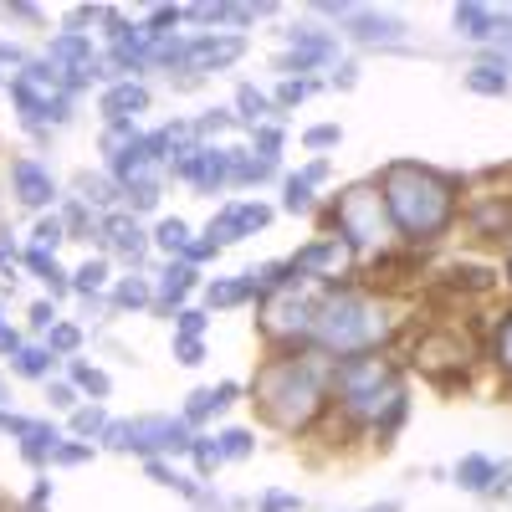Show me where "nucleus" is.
<instances>
[{
  "mask_svg": "<svg viewBox=\"0 0 512 512\" xmlns=\"http://www.w3.org/2000/svg\"><path fill=\"white\" fill-rule=\"evenodd\" d=\"M47 507H52V482L36 477V487L26 492V507H21V512H47Z\"/></svg>",
  "mask_w": 512,
  "mask_h": 512,
  "instance_id": "nucleus-57",
  "label": "nucleus"
},
{
  "mask_svg": "<svg viewBox=\"0 0 512 512\" xmlns=\"http://www.w3.org/2000/svg\"><path fill=\"white\" fill-rule=\"evenodd\" d=\"M26 241H31V246H47V251H62V241H67V226H62V216H57V210H47V216H36Z\"/></svg>",
  "mask_w": 512,
  "mask_h": 512,
  "instance_id": "nucleus-44",
  "label": "nucleus"
},
{
  "mask_svg": "<svg viewBox=\"0 0 512 512\" xmlns=\"http://www.w3.org/2000/svg\"><path fill=\"white\" fill-rule=\"evenodd\" d=\"M272 216H277V205H267L262 195H236V200H226L216 216H210L205 236H216L221 246H241L246 236H262L272 226Z\"/></svg>",
  "mask_w": 512,
  "mask_h": 512,
  "instance_id": "nucleus-17",
  "label": "nucleus"
},
{
  "mask_svg": "<svg viewBox=\"0 0 512 512\" xmlns=\"http://www.w3.org/2000/svg\"><path fill=\"white\" fill-rule=\"evenodd\" d=\"M6 82H11V77H6V72H0V93H6Z\"/></svg>",
  "mask_w": 512,
  "mask_h": 512,
  "instance_id": "nucleus-62",
  "label": "nucleus"
},
{
  "mask_svg": "<svg viewBox=\"0 0 512 512\" xmlns=\"http://www.w3.org/2000/svg\"><path fill=\"white\" fill-rule=\"evenodd\" d=\"M98 251L123 272H154V236L134 210H108L98 221Z\"/></svg>",
  "mask_w": 512,
  "mask_h": 512,
  "instance_id": "nucleus-10",
  "label": "nucleus"
},
{
  "mask_svg": "<svg viewBox=\"0 0 512 512\" xmlns=\"http://www.w3.org/2000/svg\"><path fill=\"white\" fill-rule=\"evenodd\" d=\"M251 154H262V159H282V149H287V128H282V118H272V123H262V128H251V144H246Z\"/></svg>",
  "mask_w": 512,
  "mask_h": 512,
  "instance_id": "nucleus-43",
  "label": "nucleus"
},
{
  "mask_svg": "<svg viewBox=\"0 0 512 512\" xmlns=\"http://www.w3.org/2000/svg\"><path fill=\"white\" fill-rule=\"evenodd\" d=\"M6 400H11V390H6V374H0V410H6Z\"/></svg>",
  "mask_w": 512,
  "mask_h": 512,
  "instance_id": "nucleus-61",
  "label": "nucleus"
},
{
  "mask_svg": "<svg viewBox=\"0 0 512 512\" xmlns=\"http://www.w3.org/2000/svg\"><path fill=\"white\" fill-rule=\"evenodd\" d=\"M26 62H31V52L21 47V41H6V36H0V72H11V77H16Z\"/></svg>",
  "mask_w": 512,
  "mask_h": 512,
  "instance_id": "nucleus-55",
  "label": "nucleus"
},
{
  "mask_svg": "<svg viewBox=\"0 0 512 512\" xmlns=\"http://www.w3.org/2000/svg\"><path fill=\"white\" fill-rule=\"evenodd\" d=\"M482 359L492 364V374L502 379V390L512 395V303L492 318V328H487V349H482Z\"/></svg>",
  "mask_w": 512,
  "mask_h": 512,
  "instance_id": "nucleus-25",
  "label": "nucleus"
},
{
  "mask_svg": "<svg viewBox=\"0 0 512 512\" xmlns=\"http://www.w3.org/2000/svg\"><path fill=\"white\" fill-rule=\"evenodd\" d=\"M216 451H221V461H251L256 456V431H246V425H221Z\"/></svg>",
  "mask_w": 512,
  "mask_h": 512,
  "instance_id": "nucleus-40",
  "label": "nucleus"
},
{
  "mask_svg": "<svg viewBox=\"0 0 512 512\" xmlns=\"http://www.w3.org/2000/svg\"><path fill=\"white\" fill-rule=\"evenodd\" d=\"M328 369H333V359H323L313 344L308 349H267V359L256 364V374L246 384V395L267 431L292 436V441L313 431L328 415Z\"/></svg>",
  "mask_w": 512,
  "mask_h": 512,
  "instance_id": "nucleus-3",
  "label": "nucleus"
},
{
  "mask_svg": "<svg viewBox=\"0 0 512 512\" xmlns=\"http://www.w3.org/2000/svg\"><path fill=\"white\" fill-rule=\"evenodd\" d=\"M461 88L472 98H507L512 93V62L497 47H477L472 67L461 72Z\"/></svg>",
  "mask_w": 512,
  "mask_h": 512,
  "instance_id": "nucleus-20",
  "label": "nucleus"
},
{
  "mask_svg": "<svg viewBox=\"0 0 512 512\" xmlns=\"http://www.w3.org/2000/svg\"><path fill=\"white\" fill-rule=\"evenodd\" d=\"M400 303L384 297L364 282H344V287H328L318 318H313V349L323 359H354V354H384L400 333Z\"/></svg>",
  "mask_w": 512,
  "mask_h": 512,
  "instance_id": "nucleus-4",
  "label": "nucleus"
},
{
  "mask_svg": "<svg viewBox=\"0 0 512 512\" xmlns=\"http://www.w3.org/2000/svg\"><path fill=\"white\" fill-rule=\"evenodd\" d=\"M6 190L21 210H31V216H47V210L62 205V185L52 175V164L47 159H36V154H16L6 159Z\"/></svg>",
  "mask_w": 512,
  "mask_h": 512,
  "instance_id": "nucleus-16",
  "label": "nucleus"
},
{
  "mask_svg": "<svg viewBox=\"0 0 512 512\" xmlns=\"http://www.w3.org/2000/svg\"><path fill=\"white\" fill-rule=\"evenodd\" d=\"M154 108V88L149 82H108L98 93V118L103 123H139Z\"/></svg>",
  "mask_w": 512,
  "mask_h": 512,
  "instance_id": "nucleus-21",
  "label": "nucleus"
},
{
  "mask_svg": "<svg viewBox=\"0 0 512 512\" xmlns=\"http://www.w3.org/2000/svg\"><path fill=\"white\" fill-rule=\"evenodd\" d=\"M364 512H405V502L400 497H384V502H369Z\"/></svg>",
  "mask_w": 512,
  "mask_h": 512,
  "instance_id": "nucleus-59",
  "label": "nucleus"
},
{
  "mask_svg": "<svg viewBox=\"0 0 512 512\" xmlns=\"http://www.w3.org/2000/svg\"><path fill=\"white\" fill-rule=\"evenodd\" d=\"M6 21H21V26H47V11L31 6V0H11V6H0Z\"/></svg>",
  "mask_w": 512,
  "mask_h": 512,
  "instance_id": "nucleus-54",
  "label": "nucleus"
},
{
  "mask_svg": "<svg viewBox=\"0 0 512 512\" xmlns=\"http://www.w3.org/2000/svg\"><path fill=\"white\" fill-rule=\"evenodd\" d=\"M47 405L62 410V415H72L77 405H88V400L77 395V384H72V379H47Z\"/></svg>",
  "mask_w": 512,
  "mask_h": 512,
  "instance_id": "nucleus-49",
  "label": "nucleus"
},
{
  "mask_svg": "<svg viewBox=\"0 0 512 512\" xmlns=\"http://www.w3.org/2000/svg\"><path fill=\"white\" fill-rule=\"evenodd\" d=\"M410 369H420L431 384H441V390H456V384H466L472 369H477L472 333H466L461 323H425V328H415Z\"/></svg>",
  "mask_w": 512,
  "mask_h": 512,
  "instance_id": "nucleus-6",
  "label": "nucleus"
},
{
  "mask_svg": "<svg viewBox=\"0 0 512 512\" xmlns=\"http://www.w3.org/2000/svg\"><path fill=\"white\" fill-rule=\"evenodd\" d=\"M169 180H180L195 195L216 200V195L236 190V149L231 144H200V149H190L175 169H169Z\"/></svg>",
  "mask_w": 512,
  "mask_h": 512,
  "instance_id": "nucleus-14",
  "label": "nucleus"
},
{
  "mask_svg": "<svg viewBox=\"0 0 512 512\" xmlns=\"http://www.w3.org/2000/svg\"><path fill=\"white\" fill-rule=\"evenodd\" d=\"M328 88V82L323 77H277V88H272V108L287 118L297 103H308V98H318Z\"/></svg>",
  "mask_w": 512,
  "mask_h": 512,
  "instance_id": "nucleus-36",
  "label": "nucleus"
},
{
  "mask_svg": "<svg viewBox=\"0 0 512 512\" xmlns=\"http://www.w3.org/2000/svg\"><path fill=\"white\" fill-rule=\"evenodd\" d=\"M344 47H359V52H379V57H395V52H415L410 47V26L405 16L395 11H379V6H354V16L338 26Z\"/></svg>",
  "mask_w": 512,
  "mask_h": 512,
  "instance_id": "nucleus-13",
  "label": "nucleus"
},
{
  "mask_svg": "<svg viewBox=\"0 0 512 512\" xmlns=\"http://www.w3.org/2000/svg\"><path fill=\"white\" fill-rule=\"evenodd\" d=\"M195 431L185 425V415H134L128 420V456L154 461V456H190Z\"/></svg>",
  "mask_w": 512,
  "mask_h": 512,
  "instance_id": "nucleus-15",
  "label": "nucleus"
},
{
  "mask_svg": "<svg viewBox=\"0 0 512 512\" xmlns=\"http://www.w3.org/2000/svg\"><path fill=\"white\" fill-rule=\"evenodd\" d=\"M0 415H6V410H0Z\"/></svg>",
  "mask_w": 512,
  "mask_h": 512,
  "instance_id": "nucleus-63",
  "label": "nucleus"
},
{
  "mask_svg": "<svg viewBox=\"0 0 512 512\" xmlns=\"http://www.w3.org/2000/svg\"><path fill=\"white\" fill-rule=\"evenodd\" d=\"M108 308H113V318H123V313H149V308H154V272H123V277H113Z\"/></svg>",
  "mask_w": 512,
  "mask_h": 512,
  "instance_id": "nucleus-22",
  "label": "nucleus"
},
{
  "mask_svg": "<svg viewBox=\"0 0 512 512\" xmlns=\"http://www.w3.org/2000/svg\"><path fill=\"white\" fill-rule=\"evenodd\" d=\"M313 221H318V236H338L359 262L395 246V226H390V210H384V195H379L374 175L344 185L333 200H323V210Z\"/></svg>",
  "mask_w": 512,
  "mask_h": 512,
  "instance_id": "nucleus-5",
  "label": "nucleus"
},
{
  "mask_svg": "<svg viewBox=\"0 0 512 512\" xmlns=\"http://www.w3.org/2000/svg\"><path fill=\"white\" fill-rule=\"evenodd\" d=\"M461 226L477 246H512V190H472L466 180V200H461Z\"/></svg>",
  "mask_w": 512,
  "mask_h": 512,
  "instance_id": "nucleus-12",
  "label": "nucleus"
},
{
  "mask_svg": "<svg viewBox=\"0 0 512 512\" xmlns=\"http://www.w3.org/2000/svg\"><path fill=\"white\" fill-rule=\"evenodd\" d=\"M323 82H328L333 93H354V88H359V62H354V57H344V62H338Z\"/></svg>",
  "mask_w": 512,
  "mask_h": 512,
  "instance_id": "nucleus-52",
  "label": "nucleus"
},
{
  "mask_svg": "<svg viewBox=\"0 0 512 512\" xmlns=\"http://www.w3.org/2000/svg\"><path fill=\"white\" fill-rule=\"evenodd\" d=\"M451 477L461 492H472V497H492L497 492V477H502V461L482 456V451H466L456 466H451Z\"/></svg>",
  "mask_w": 512,
  "mask_h": 512,
  "instance_id": "nucleus-24",
  "label": "nucleus"
},
{
  "mask_svg": "<svg viewBox=\"0 0 512 512\" xmlns=\"http://www.w3.org/2000/svg\"><path fill=\"white\" fill-rule=\"evenodd\" d=\"M344 62V36L333 26H318V21H297L282 31V52L272 57V67L282 77H313V72H333Z\"/></svg>",
  "mask_w": 512,
  "mask_h": 512,
  "instance_id": "nucleus-8",
  "label": "nucleus"
},
{
  "mask_svg": "<svg viewBox=\"0 0 512 512\" xmlns=\"http://www.w3.org/2000/svg\"><path fill=\"white\" fill-rule=\"evenodd\" d=\"M256 512H308V502L287 492V487H267L262 497H256Z\"/></svg>",
  "mask_w": 512,
  "mask_h": 512,
  "instance_id": "nucleus-48",
  "label": "nucleus"
},
{
  "mask_svg": "<svg viewBox=\"0 0 512 512\" xmlns=\"http://www.w3.org/2000/svg\"><path fill=\"white\" fill-rule=\"evenodd\" d=\"M57 216H62V226H67V241H98V210H88L77 195H62V205H57Z\"/></svg>",
  "mask_w": 512,
  "mask_h": 512,
  "instance_id": "nucleus-37",
  "label": "nucleus"
},
{
  "mask_svg": "<svg viewBox=\"0 0 512 512\" xmlns=\"http://www.w3.org/2000/svg\"><path fill=\"white\" fill-rule=\"evenodd\" d=\"M41 287H47V297H52V303L62 308V303H67V297H72V272H67L62 262H57V267H52L47 277H41Z\"/></svg>",
  "mask_w": 512,
  "mask_h": 512,
  "instance_id": "nucleus-53",
  "label": "nucleus"
},
{
  "mask_svg": "<svg viewBox=\"0 0 512 512\" xmlns=\"http://www.w3.org/2000/svg\"><path fill=\"white\" fill-rule=\"evenodd\" d=\"M282 180V159H262L251 149H236V190H262Z\"/></svg>",
  "mask_w": 512,
  "mask_h": 512,
  "instance_id": "nucleus-34",
  "label": "nucleus"
},
{
  "mask_svg": "<svg viewBox=\"0 0 512 512\" xmlns=\"http://www.w3.org/2000/svg\"><path fill=\"white\" fill-rule=\"evenodd\" d=\"M62 369H67V379L77 384V395H82V400L103 405V400L113 395V379H108V369H98L93 359H82V354H77V359H67Z\"/></svg>",
  "mask_w": 512,
  "mask_h": 512,
  "instance_id": "nucleus-33",
  "label": "nucleus"
},
{
  "mask_svg": "<svg viewBox=\"0 0 512 512\" xmlns=\"http://www.w3.org/2000/svg\"><path fill=\"white\" fill-rule=\"evenodd\" d=\"M180 415H185L190 431H205V425L221 415V405H216V384H200V390H190V400H185Z\"/></svg>",
  "mask_w": 512,
  "mask_h": 512,
  "instance_id": "nucleus-41",
  "label": "nucleus"
},
{
  "mask_svg": "<svg viewBox=\"0 0 512 512\" xmlns=\"http://www.w3.org/2000/svg\"><path fill=\"white\" fill-rule=\"evenodd\" d=\"M6 364H11L16 379H31V384H47V379H57V369H62V359H57L47 344H21Z\"/></svg>",
  "mask_w": 512,
  "mask_h": 512,
  "instance_id": "nucleus-29",
  "label": "nucleus"
},
{
  "mask_svg": "<svg viewBox=\"0 0 512 512\" xmlns=\"http://www.w3.org/2000/svg\"><path fill=\"white\" fill-rule=\"evenodd\" d=\"M384 210H390L395 241L410 251H436L456 226H461V200H466V175L456 169H436L420 159H390L374 175Z\"/></svg>",
  "mask_w": 512,
  "mask_h": 512,
  "instance_id": "nucleus-1",
  "label": "nucleus"
},
{
  "mask_svg": "<svg viewBox=\"0 0 512 512\" xmlns=\"http://www.w3.org/2000/svg\"><path fill=\"white\" fill-rule=\"evenodd\" d=\"M205 287V277H200V267H190V262H159L154 267V318L159 323H175V313L180 308H190V297Z\"/></svg>",
  "mask_w": 512,
  "mask_h": 512,
  "instance_id": "nucleus-18",
  "label": "nucleus"
},
{
  "mask_svg": "<svg viewBox=\"0 0 512 512\" xmlns=\"http://www.w3.org/2000/svg\"><path fill=\"white\" fill-rule=\"evenodd\" d=\"M57 323H62V308L52 303V297H36V303L26 308V328H31V333H41V338H47Z\"/></svg>",
  "mask_w": 512,
  "mask_h": 512,
  "instance_id": "nucleus-47",
  "label": "nucleus"
},
{
  "mask_svg": "<svg viewBox=\"0 0 512 512\" xmlns=\"http://www.w3.org/2000/svg\"><path fill=\"white\" fill-rule=\"evenodd\" d=\"M303 277H297V267L287 262V256H277V262H262V267H251L246 272V287H251V297L262 303V297H272V292H287V287H297Z\"/></svg>",
  "mask_w": 512,
  "mask_h": 512,
  "instance_id": "nucleus-31",
  "label": "nucleus"
},
{
  "mask_svg": "<svg viewBox=\"0 0 512 512\" xmlns=\"http://www.w3.org/2000/svg\"><path fill=\"white\" fill-rule=\"evenodd\" d=\"M108 420H113V415L88 400V405H77V410L67 415V431H72V441H93V446H98V436L108 431Z\"/></svg>",
  "mask_w": 512,
  "mask_h": 512,
  "instance_id": "nucleus-38",
  "label": "nucleus"
},
{
  "mask_svg": "<svg viewBox=\"0 0 512 512\" xmlns=\"http://www.w3.org/2000/svg\"><path fill=\"white\" fill-rule=\"evenodd\" d=\"M21 344H26V338H21V328H11L6 318H0V359H11Z\"/></svg>",
  "mask_w": 512,
  "mask_h": 512,
  "instance_id": "nucleus-58",
  "label": "nucleus"
},
{
  "mask_svg": "<svg viewBox=\"0 0 512 512\" xmlns=\"http://www.w3.org/2000/svg\"><path fill=\"white\" fill-rule=\"evenodd\" d=\"M344 144V128L338 123H313V128H303V149L313 154V159H328V149H338Z\"/></svg>",
  "mask_w": 512,
  "mask_h": 512,
  "instance_id": "nucleus-45",
  "label": "nucleus"
},
{
  "mask_svg": "<svg viewBox=\"0 0 512 512\" xmlns=\"http://www.w3.org/2000/svg\"><path fill=\"white\" fill-rule=\"evenodd\" d=\"M113 287V262L98 251V256H88L77 272H72V297H103Z\"/></svg>",
  "mask_w": 512,
  "mask_h": 512,
  "instance_id": "nucleus-35",
  "label": "nucleus"
},
{
  "mask_svg": "<svg viewBox=\"0 0 512 512\" xmlns=\"http://www.w3.org/2000/svg\"><path fill=\"white\" fill-rule=\"evenodd\" d=\"M169 354H175V364H185V369H200V364H205V338H180V333H175Z\"/></svg>",
  "mask_w": 512,
  "mask_h": 512,
  "instance_id": "nucleus-51",
  "label": "nucleus"
},
{
  "mask_svg": "<svg viewBox=\"0 0 512 512\" xmlns=\"http://www.w3.org/2000/svg\"><path fill=\"white\" fill-rule=\"evenodd\" d=\"M241 57H246V36H231V31H190V62H185V72H195V77L231 72Z\"/></svg>",
  "mask_w": 512,
  "mask_h": 512,
  "instance_id": "nucleus-19",
  "label": "nucleus"
},
{
  "mask_svg": "<svg viewBox=\"0 0 512 512\" xmlns=\"http://www.w3.org/2000/svg\"><path fill=\"white\" fill-rule=\"evenodd\" d=\"M328 415H338L354 436L390 451L400 425L410 420V374L384 354H354L328 369Z\"/></svg>",
  "mask_w": 512,
  "mask_h": 512,
  "instance_id": "nucleus-2",
  "label": "nucleus"
},
{
  "mask_svg": "<svg viewBox=\"0 0 512 512\" xmlns=\"http://www.w3.org/2000/svg\"><path fill=\"white\" fill-rule=\"evenodd\" d=\"M205 328H210V313H205L200 303H190V308L175 313V333H180V338H205Z\"/></svg>",
  "mask_w": 512,
  "mask_h": 512,
  "instance_id": "nucleus-50",
  "label": "nucleus"
},
{
  "mask_svg": "<svg viewBox=\"0 0 512 512\" xmlns=\"http://www.w3.org/2000/svg\"><path fill=\"white\" fill-rule=\"evenodd\" d=\"M190 466H195V477L200 482H210V477H216L221 472V451H216V436H210V431H195V446H190Z\"/></svg>",
  "mask_w": 512,
  "mask_h": 512,
  "instance_id": "nucleus-42",
  "label": "nucleus"
},
{
  "mask_svg": "<svg viewBox=\"0 0 512 512\" xmlns=\"http://www.w3.org/2000/svg\"><path fill=\"white\" fill-rule=\"evenodd\" d=\"M93 456H98L93 441H72V436H62V441L52 446V466H88Z\"/></svg>",
  "mask_w": 512,
  "mask_h": 512,
  "instance_id": "nucleus-46",
  "label": "nucleus"
},
{
  "mask_svg": "<svg viewBox=\"0 0 512 512\" xmlns=\"http://www.w3.org/2000/svg\"><path fill=\"white\" fill-rule=\"evenodd\" d=\"M200 297H205V313H231V308H246V303H256L251 297V287H246V272L241 277H205V287H200Z\"/></svg>",
  "mask_w": 512,
  "mask_h": 512,
  "instance_id": "nucleus-27",
  "label": "nucleus"
},
{
  "mask_svg": "<svg viewBox=\"0 0 512 512\" xmlns=\"http://www.w3.org/2000/svg\"><path fill=\"white\" fill-rule=\"evenodd\" d=\"M41 57L57 67L62 88H67L72 98H82V93L93 88V82H103V88L113 82L108 67H103V47H98L93 36H82V31H52L47 47H41Z\"/></svg>",
  "mask_w": 512,
  "mask_h": 512,
  "instance_id": "nucleus-9",
  "label": "nucleus"
},
{
  "mask_svg": "<svg viewBox=\"0 0 512 512\" xmlns=\"http://www.w3.org/2000/svg\"><path fill=\"white\" fill-rule=\"evenodd\" d=\"M72 195L88 205V210H98V216H108V210H123V190L113 185L108 169H98V175H93V169H77V175H72Z\"/></svg>",
  "mask_w": 512,
  "mask_h": 512,
  "instance_id": "nucleus-23",
  "label": "nucleus"
},
{
  "mask_svg": "<svg viewBox=\"0 0 512 512\" xmlns=\"http://www.w3.org/2000/svg\"><path fill=\"white\" fill-rule=\"evenodd\" d=\"M502 282H507V287H512V246H507V251H502Z\"/></svg>",
  "mask_w": 512,
  "mask_h": 512,
  "instance_id": "nucleus-60",
  "label": "nucleus"
},
{
  "mask_svg": "<svg viewBox=\"0 0 512 512\" xmlns=\"http://www.w3.org/2000/svg\"><path fill=\"white\" fill-rule=\"evenodd\" d=\"M492 21H497V6H482V0H466V6L451 11L456 36L472 41V47H492Z\"/></svg>",
  "mask_w": 512,
  "mask_h": 512,
  "instance_id": "nucleus-28",
  "label": "nucleus"
},
{
  "mask_svg": "<svg viewBox=\"0 0 512 512\" xmlns=\"http://www.w3.org/2000/svg\"><path fill=\"white\" fill-rule=\"evenodd\" d=\"M277 190H282V200H277V210H282V216H318V210H323L318 190H313L303 175H297V169H282Z\"/></svg>",
  "mask_w": 512,
  "mask_h": 512,
  "instance_id": "nucleus-30",
  "label": "nucleus"
},
{
  "mask_svg": "<svg viewBox=\"0 0 512 512\" xmlns=\"http://www.w3.org/2000/svg\"><path fill=\"white\" fill-rule=\"evenodd\" d=\"M287 262L297 267V277L303 282H313V287H344V282H354L359 277V256L338 241V236H308L303 246H297Z\"/></svg>",
  "mask_w": 512,
  "mask_h": 512,
  "instance_id": "nucleus-11",
  "label": "nucleus"
},
{
  "mask_svg": "<svg viewBox=\"0 0 512 512\" xmlns=\"http://www.w3.org/2000/svg\"><path fill=\"white\" fill-rule=\"evenodd\" d=\"M323 303V287L297 282L287 292H272L256 303V333L267 349H308L313 344V318Z\"/></svg>",
  "mask_w": 512,
  "mask_h": 512,
  "instance_id": "nucleus-7",
  "label": "nucleus"
},
{
  "mask_svg": "<svg viewBox=\"0 0 512 512\" xmlns=\"http://www.w3.org/2000/svg\"><path fill=\"white\" fill-rule=\"evenodd\" d=\"M231 113H236V123H241V134H251V128H262V123L282 118V113L272 108V93H267V88H256V82H236Z\"/></svg>",
  "mask_w": 512,
  "mask_h": 512,
  "instance_id": "nucleus-26",
  "label": "nucleus"
},
{
  "mask_svg": "<svg viewBox=\"0 0 512 512\" xmlns=\"http://www.w3.org/2000/svg\"><path fill=\"white\" fill-rule=\"evenodd\" d=\"M297 175H303V180L318 190V185H328V180H333V159H308L303 169H297Z\"/></svg>",
  "mask_w": 512,
  "mask_h": 512,
  "instance_id": "nucleus-56",
  "label": "nucleus"
},
{
  "mask_svg": "<svg viewBox=\"0 0 512 512\" xmlns=\"http://www.w3.org/2000/svg\"><path fill=\"white\" fill-rule=\"evenodd\" d=\"M149 236H154V251L164 256V262H180V256L190 251V241H195V231H190L185 216H159L149 226Z\"/></svg>",
  "mask_w": 512,
  "mask_h": 512,
  "instance_id": "nucleus-32",
  "label": "nucleus"
},
{
  "mask_svg": "<svg viewBox=\"0 0 512 512\" xmlns=\"http://www.w3.org/2000/svg\"><path fill=\"white\" fill-rule=\"evenodd\" d=\"M41 344H47V349H52V354L67 364V359H77V354H82V344H88V328H82V323H72V318H62V323H57L47 338H41Z\"/></svg>",
  "mask_w": 512,
  "mask_h": 512,
  "instance_id": "nucleus-39",
  "label": "nucleus"
}]
</instances>
